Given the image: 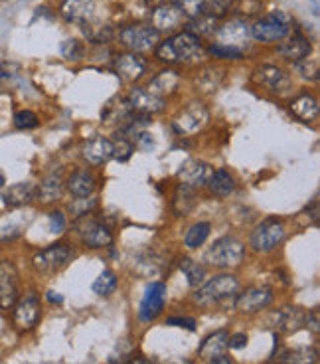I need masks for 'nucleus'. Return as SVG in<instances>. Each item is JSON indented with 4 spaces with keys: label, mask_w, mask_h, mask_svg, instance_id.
<instances>
[{
    "label": "nucleus",
    "mask_w": 320,
    "mask_h": 364,
    "mask_svg": "<svg viewBox=\"0 0 320 364\" xmlns=\"http://www.w3.org/2000/svg\"><path fill=\"white\" fill-rule=\"evenodd\" d=\"M202 55H206V46L202 38L184 28L176 34H170L166 40H160V44L155 48L156 60L168 65L196 64L200 62Z\"/></svg>",
    "instance_id": "nucleus-1"
},
{
    "label": "nucleus",
    "mask_w": 320,
    "mask_h": 364,
    "mask_svg": "<svg viewBox=\"0 0 320 364\" xmlns=\"http://www.w3.org/2000/svg\"><path fill=\"white\" fill-rule=\"evenodd\" d=\"M239 293V279L231 273H221L211 277L208 283H202L200 287L194 293V303L200 307H216V305H224L233 297H238Z\"/></svg>",
    "instance_id": "nucleus-2"
},
{
    "label": "nucleus",
    "mask_w": 320,
    "mask_h": 364,
    "mask_svg": "<svg viewBox=\"0 0 320 364\" xmlns=\"http://www.w3.org/2000/svg\"><path fill=\"white\" fill-rule=\"evenodd\" d=\"M245 257V244L233 236H224L216 240L204 255V262L216 269H231L238 267Z\"/></svg>",
    "instance_id": "nucleus-3"
},
{
    "label": "nucleus",
    "mask_w": 320,
    "mask_h": 364,
    "mask_svg": "<svg viewBox=\"0 0 320 364\" xmlns=\"http://www.w3.org/2000/svg\"><path fill=\"white\" fill-rule=\"evenodd\" d=\"M115 38L127 52H133V54L155 52L156 46L160 44V34L145 22H135V24L123 26Z\"/></svg>",
    "instance_id": "nucleus-4"
},
{
    "label": "nucleus",
    "mask_w": 320,
    "mask_h": 364,
    "mask_svg": "<svg viewBox=\"0 0 320 364\" xmlns=\"http://www.w3.org/2000/svg\"><path fill=\"white\" fill-rule=\"evenodd\" d=\"M251 42H253L251 24L245 18H238V16L220 22V26L214 34V44L238 50L241 54H245V50L251 46Z\"/></svg>",
    "instance_id": "nucleus-5"
},
{
    "label": "nucleus",
    "mask_w": 320,
    "mask_h": 364,
    "mask_svg": "<svg viewBox=\"0 0 320 364\" xmlns=\"http://www.w3.org/2000/svg\"><path fill=\"white\" fill-rule=\"evenodd\" d=\"M291 34V22L281 12H271L251 24V38L259 44H279Z\"/></svg>",
    "instance_id": "nucleus-6"
},
{
    "label": "nucleus",
    "mask_w": 320,
    "mask_h": 364,
    "mask_svg": "<svg viewBox=\"0 0 320 364\" xmlns=\"http://www.w3.org/2000/svg\"><path fill=\"white\" fill-rule=\"evenodd\" d=\"M287 237L285 224L279 218H267L259 222L249 237V247L257 254H271Z\"/></svg>",
    "instance_id": "nucleus-7"
},
{
    "label": "nucleus",
    "mask_w": 320,
    "mask_h": 364,
    "mask_svg": "<svg viewBox=\"0 0 320 364\" xmlns=\"http://www.w3.org/2000/svg\"><path fill=\"white\" fill-rule=\"evenodd\" d=\"M251 82L255 83L257 87H263L277 95H287L293 90V80H291L289 72H285L283 68L273 64L257 65L251 73Z\"/></svg>",
    "instance_id": "nucleus-8"
},
{
    "label": "nucleus",
    "mask_w": 320,
    "mask_h": 364,
    "mask_svg": "<svg viewBox=\"0 0 320 364\" xmlns=\"http://www.w3.org/2000/svg\"><path fill=\"white\" fill-rule=\"evenodd\" d=\"M174 4L182 10L186 20L206 18V16L221 20L231 12L233 0H176Z\"/></svg>",
    "instance_id": "nucleus-9"
},
{
    "label": "nucleus",
    "mask_w": 320,
    "mask_h": 364,
    "mask_svg": "<svg viewBox=\"0 0 320 364\" xmlns=\"http://www.w3.org/2000/svg\"><path fill=\"white\" fill-rule=\"evenodd\" d=\"M77 234H79L83 246L89 250H101V247H109L113 244V230L103 220L95 218L92 214L83 216L77 222Z\"/></svg>",
    "instance_id": "nucleus-10"
},
{
    "label": "nucleus",
    "mask_w": 320,
    "mask_h": 364,
    "mask_svg": "<svg viewBox=\"0 0 320 364\" xmlns=\"http://www.w3.org/2000/svg\"><path fill=\"white\" fill-rule=\"evenodd\" d=\"M72 257H74V252L67 244H52V246L44 247L38 254H34L32 265L38 273L52 275V273L62 272L65 265L72 262Z\"/></svg>",
    "instance_id": "nucleus-11"
},
{
    "label": "nucleus",
    "mask_w": 320,
    "mask_h": 364,
    "mask_svg": "<svg viewBox=\"0 0 320 364\" xmlns=\"http://www.w3.org/2000/svg\"><path fill=\"white\" fill-rule=\"evenodd\" d=\"M150 26L155 28L158 34H176L178 30H182L186 24L182 10L178 9L174 2H160L155 4L150 10Z\"/></svg>",
    "instance_id": "nucleus-12"
},
{
    "label": "nucleus",
    "mask_w": 320,
    "mask_h": 364,
    "mask_svg": "<svg viewBox=\"0 0 320 364\" xmlns=\"http://www.w3.org/2000/svg\"><path fill=\"white\" fill-rule=\"evenodd\" d=\"M208 121H210V111H208V107L202 101H190L178 113V117L174 119V127H176V131L180 135L190 136L200 133L202 129L208 125Z\"/></svg>",
    "instance_id": "nucleus-13"
},
{
    "label": "nucleus",
    "mask_w": 320,
    "mask_h": 364,
    "mask_svg": "<svg viewBox=\"0 0 320 364\" xmlns=\"http://www.w3.org/2000/svg\"><path fill=\"white\" fill-rule=\"evenodd\" d=\"M12 321H14V327L18 328L20 333H28L36 327L42 317V301L38 297L36 293H28L22 299L16 301V305L12 307Z\"/></svg>",
    "instance_id": "nucleus-14"
},
{
    "label": "nucleus",
    "mask_w": 320,
    "mask_h": 364,
    "mask_svg": "<svg viewBox=\"0 0 320 364\" xmlns=\"http://www.w3.org/2000/svg\"><path fill=\"white\" fill-rule=\"evenodd\" d=\"M113 72L119 75L121 82L137 83L148 72V60L143 54L121 52L113 60Z\"/></svg>",
    "instance_id": "nucleus-15"
},
{
    "label": "nucleus",
    "mask_w": 320,
    "mask_h": 364,
    "mask_svg": "<svg viewBox=\"0 0 320 364\" xmlns=\"http://www.w3.org/2000/svg\"><path fill=\"white\" fill-rule=\"evenodd\" d=\"M20 297V279L16 265L2 259L0 262V311H9Z\"/></svg>",
    "instance_id": "nucleus-16"
},
{
    "label": "nucleus",
    "mask_w": 320,
    "mask_h": 364,
    "mask_svg": "<svg viewBox=\"0 0 320 364\" xmlns=\"http://www.w3.org/2000/svg\"><path fill=\"white\" fill-rule=\"evenodd\" d=\"M125 103L133 113H140V115H148V117L158 115L166 109V100L150 93L147 87H133L128 91Z\"/></svg>",
    "instance_id": "nucleus-17"
},
{
    "label": "nucleus",
    "mask_w": 320,
    "mask_h": 364,
    "mask_svg": "<svg viewBox=\"0 0 320 364\" xmlns=\"http://www.w3.org/2000/svg\"><path fill=\"white\" fill-rule=\"evenodd\" d=\"M166 303V285L162 282H153L145 291V297L138 307V317L145 323H150L158 318V315L165 311Z\"/></svg>",
    "instance_id": "nucleus-18"
},
{
    "label": "nucleus",
    "mask_w": 320,
    "mask_h": 364,
    "mask_svg": "<svg viewBox=\"0 0 320 364\" xmlns=\"http://www.w3.org/2000/svg\"><path fill=\"white\" fill-rule=\"evenodd\" d=\"M64 171L62 168H54L42 178V182L36 186V200L42 206H52L62 198L64 194Z\"/></svg>",
    "instance_id": "nucleus-19"
},
{
    "label": "nucleus",
    "mask_w": 320,
    "mask_h": 364,
    "mask_svg": "<svg viewBox=\"0 0 320 364\" xmlns=\"http://www.w3.org/2000/svg\"><path fill=\"white\" fill-rule=\"evenodd\" d=\"M277 54L281 55L287 62H301L304 58H309L312 54V42L307 36H302L301 32L297 34H289V36L281 40L277 44Z\"/></svg>",
    "instance_id": "nucleus-20"
},
{
    "label": "nucleus",
    "mask_w": 320,
    "mask_h": 364,
    "mask_svg": "<svg viewBox=\"0 0 320 364\" xmlns=\"http://www.w3.org/2000/svg\"><path fill=\"white\" fill-rule=\"evenodd\" d=\"M273 303V291L269 287H249L243 293H238L236 307L241 313H259Z\"/></svg>",
    "instance_id": "nucleus-21"
},
{
    "label": "nucleus",
    "mask_w": 320,
    "mask_h": 364,
    "mask_svg": "<svg viewBox=\"0 0 320 364\" xmlns=\"http://www.w3.org/2000/svg\"><path fill=\"white\" fill-rule=\"evenodd\" d=\"M211 173H214V168L208 163H204V161H188L180 168V173H178V181L184 186H188L192 191H198V188L208 186Z\"/></svg>",
    "instance_id": "nucleus-22"
},
{
    "label": "nucleus",
    "mask_w": 320,
    "mask_h": 364,
    "mask_svg": "<svg viewBox=\"0 0 320 364\" xmlns=\"http://www.w3.org/2000/svg\"><path fill=\"white\" fill-rule=\"evenodd\" d=\"M83 161L92 166H101L113 159V141L107 136H93L82 146Z\"/></svg>",
    "instance_id": "nucleus-23"
},
{
    "label": "nucleus",
    "mask_w": 320,
    "mask_h": 364,
    "mask_svg": "<svg viewBox=\"0 0 320 364\" xmlns=\"http://www.w3.org/2000/svg\"><path fill=\"white\" fill-rule=\"evenodd\" d=\"M34 200H36V184L34 182H16V184H10L9 188L2 192V204L6 208H22Z\"/></svg>",
    "instance_id": "nucleus-24"
},
{
    "label": "nucleus",
    "mask_w": 320,
    "mask_h": 364,
    "mask_svg": "<svg viewBox=\"0 0 320 364\" xmlns=\"http://www.w3.org/2000/svg\"><path fill=\"white\" fill-rule=\"evenodd\" d=\"M180 83H182V75L176 72V70L166 68V70H162V72L156 73L155 77L148 82L147 90L150 91V93L158 95V97L166 100V97H170V95H174V93L178 91Z\"/></svg>",
    "instance_id": "nucleus-25"
},
{
    "label": "nucleus",
    "mask_w": 320,
    "mask_h": 364,
    "mask_svg": "<svg viewBox=\"0 0 320 364\" xmlns=\"http://www.w3.org/2000/svg\"><path fill=\"white\" fill-rule=\"evenodd\" d=\"M65 188L74 198H87L97 191V178L89 171H74L65 181Z\"/></svg>",
    "instance_id": "nucleus-26"
},
{
    "label": "nucleus",
    "mask_w": 320,
    "mask_h": 364,
    "mask_svg": "<svg viewBox=\"0 0 320 364\" xmlns=\"http://www.w3.org/2000/svg\"><path fill=\"white\" fill-rule=\"evenodd\" d=\"M226 80V68L221 65H206L194 77V85L200 93H214L221 87Z\"/></svg>",
    "instance_id": "nucleus-27"
},
{
    "label": "nucleus",
    "mask_w": 320,
    "mask_h": 364,
    "mask_svg": "<svg viewBox=\"0 0 320 364\" xmlns=\"http://www.w3.org/2000/svg\"><path fill=\"white\" fill-rule=\"evenodd\" d=\"M60 12L67 22L72 24H89V22H95L93 20V9L89 2L85 0H64L62 6H60Z\"/></svg>",
    "instance_id": "nucleus-28"
},
{
    "label": "nucleus",
    "mask_w": 320,
    "mask_h": 364,
    "mask_svg": "<svg viewBox=\"0 0 320 364\" xmlns=\"http://www.w3.org/2000/svg\"><path fill=\"white\" fill-rule=\"evenodd\" d=\"M166 262L165 255L158 254L155 250H145L137 255L135 259V272L143 277H155V275H160L165 272Z\"/></svg>",
    "instance_id": "nucleus-29"
},
{
    "label": "nucleus",
    "mask_w": 320,
    "mask_h": 364,
    "mask_svg": "<svg viewBox=\"0 0 320 364\" xmlns=\"http://www.w3.org/2000/svg\"><path fill=\"white\" fill-rule=\"evenodd\" d=\"M291 111H293L294 117H299L304 123H314L319 119L320 105L316 95L312 93H301L291 101Z\"/></svg>",
    "instance_id": "nucleus-30"
},
{
    "label": "nucleus",
    "mask_w": 320,
    "mask_h": 364,
    "mask_svg": "<svg viewBox=\"0 0 320 364\" xmlns=\"http://www.w3.org/2000/svg\"><path fill=\"white\" fill-rule=\"evenodd\" d=\"M229 333L226 328L221 331H216L208 337L202 341V345L198 346V355L204 358V360H214L216 356L226 355V348H228Z\"/></svg>",
    "instance_id": "nucleus-31"
},
{
    "label": "nucleus",
    "mask_w": 320,
    "mask_h": 364,
    "mask_svg": "<svg viewBox=\"0 0 320 364\" xmlns=\"http://www.w3.org/2000/svg\"><path fill=\"white\" fill-rule=\"evenodd\" d=\"M208 191L216 198H228L236 191V178L226 168H218L211 173L210 181H208Z\"/></svg>",
    "instance_id": "nucleus-32"
},
{
    "label": "nucleus",
    "mask_w": 320,
    "mask_h": 364,
    "mask_svg": "<svg viewBox=\"0 0 320 364\" xmlns=\"http://www.w3.org/2000/svg\"><path fill=\"white\" fill-rule=\"evenodd\" d=\"M307 313L301 307H283L277 313V327L281 333H294L304 325Z\"/></svg>",
    "instance_id": "nucleus-33"
},
{
    "label": "nucleus",
    "mask_w": 320,
    "mask_h": 364,
    "mask_svg": "<svg viewBox=\"0 0 320 364\" xmlns=\"http://www.w3.org/2000/svg\"><path fill=\"white\" fill-rule=\"evenodd\" d=\"M196 206V191L178 182L172 196V210L176 216H188Z\"/></svg>",
    "instance_id": "nucleus-34"
},
{
    "label": "nucleus",
    "mask_w": 320,
    "mask_h": 364,
    "mask_svg": "<svg viewBox=\"0 0 320 364\" xmlns=\"http://www.w3.org/2000/svg\"><path fill=\"white\" fill-rule=\"evenodd\" d=\"M210 222H196L194 226L188 228V232L184 236V246L188 250H198V247L206 244V240L210 236Z\"/></svg>",
    "instance_id": "nucleus-35"
},
{
    "label": "nucleus",
    "mask_w": 320,
    "mask_h": 364,
    "mask_svg": "<svg viewBox=\"0 0 320 364\" xmlns=\"http://www.w3.org/2000/svg\"><path fill=\"white\" fill-rule=\"evenodd\" d=\"M220 18H214V16H206V18H196V20H186L184 24V30L192 32L198 38H206V36H214L216 30L220 26Z\"/></svg>",
    "instance_id": "nucleus-36"
},
{
    "label": "nucleus",
    "mask_w": 320,
    "mask_h": 364,
    "mask_svg": "<svg viewBox=\"0 0 320 364\" xmlns=\"http://www.w3.org/2000/svg\"><path fill=\"white\" fill-rule=\"evenodd\" d=\"M281 360H283V364H316L319 353L311 346H299V348L283 353Z\"/></svg>",
    "instance_id": "nucleus-37"
},
{
    "label": "nucleus",
    "mask_w": 320,
    "mask_h": 364,
    "mask_svg": "<svg viewBox=\"0 0 320 364\" xmlns=\"http://www.w3.org/2000/svg\"><path fill=\"white\" fill-rule=\"evenodd\" d=\"M180 269L186 275V282L190 287H200L202 283L206 282V267L198 262H194V259H182L180 262Z\"/></svg>",
    "instance_id": "nucleus-38"
},
{
    "label": "nucleus",
    "mask_w": 320,
    "mask_h": 364,
    "mask_svg": "<svg viewBox=\"0 0 320 364\" xmlns=\"http://www.w3.org/2000/svg\"><path fill=\"white\" fill-rule=\"evenodd\" d=\"M293 70L297 72V75L301 77L302 82L316 83L319 82V60L316 58H304L301 62H294Z\"/></svg>",
    "instance_id": "nucleus-39"
},
{
    "label": "nucleus",
    "mask_w": 320,
    "mask_h": 364,
    "mask_svg": "<svg viewBox=\"0 0 320 364\" xmlns=\"http://www.w3.org/2000/svg\"><path fill=\"white\" fill-rule=\"evenodd\" d=\"M60 52H62V58L67 60V62H79V60L85 58V46H83L82 40L67 38L60 48Z\"/></svg>",
    "instance_id": "nucleus-40"
},
{
    "label": "nucleus",
    "mask_w": 320,
    "mask_h": 364,
    "mask_svg": "<svg viewBox=\"0 0 320 364\" xmlns=\"http://www.w3.org/2000/svg\"><path fill=\"white\" fill-rule=\"evenodd\" d=\"M117 275L111 272V269H105L101 272V275L93 282V291L97 295H111V293L117 289Z\"/></svg>",
    "instance_id": "nucleus-41"
},
{
    "label": "nucleus",
    "mask_w": 320,
    "mask_h": 364,
    "mask_svg": "<svg viewBox=\"0 0 320 364\" xmlns=\"http://www.w3.org/2000/svg\"><path fill=\"white\" fill-rule=\"evenodd\" d=\"M12 123H14V127L18 129V131H32V129H36L40 125V119H38L34 111L22 109L14 113Z\"/></svg>",
    "instance_id": "nucleus-42"
},
{
    "label": "nucleus",
    "mask_w": 320,
    "mask_h": 364,
    "mask_svg": "<svg viewBox=\"0 0 320 364\" xmlns=\"http://www.w3.org/2000/svg\"><path fill=\"white\" fill-rule=\"evenodd\" d=\"M95 208H97V198H89V196L87 198H74V202H70V206H67V210L77 218L92 214Z\"/></svg>",
    "instance_id": "nucleus-43"
},
{
    "label": "nucleus",
    "mask_w": 320,
    "mask_h": 364,
    "mask_svg": "<svg viewBox=\"0 0 320 364\" xmlns=\"http://www.w3.org/2000/svg\"><path fill=\"white\" fill-rule=\"evenodd\" d=\"M133 153H135V143H131L125 136H119L113 143V159H117L119 163H127Z\"/></svg>",
    "instance_id": "nucleus-44"
},
{
    "label": "nucleus",
    "mask_w": 320,
    "mask_h": 364,
    "mask_svg": "<svg viewBox=\"0 0 320 364\" xmlns=\"http://www.w3.org/2000/svg\"><path fill=\"white\" fill-rule=\"evenodd\" d=\"M206 54L216 58V60H241L243 54L238 50H231V48H224V46L210 44L206 48Z\"/></svg>",
    "instance_id": "nucleus-45"
},
{
    "label": "nucleus",
    "mask_w": 320,
    "mask_h": 364,
    "mask_svg": "<svg viewBox=\"0 0 320 364\" xmlns=\"http://www.w3.org/2000/svg\"><path fill=\"white\" fill-rule=\"evenodd\" d=\"M65 226H67V222H65L64 212H60V210L50 212V232L52 234H64Z\"/></svg>",
    "instance_id": "nucleus-46"
},
{
    "label": "nucleus",
    "mask_w": 320,
    "mask_h": 364,
    "mask_svg": "<svg viewBox=\"0 0 320 364\" xmlns=\"http://www.w3.org/2000/svg\"><path fill=\"white\" fill-rule=\"evenodd\" d=\"M166 325L168 327H180L188 328V331H196V321L190 317H170L166 318Z\"/></svg>",
    "instance_id": "nucleus-47"
},
{
    "label": "nucleus",
    "mask_w": 320,
    "mask_h": 364,
    "mask_svg": "<svg viewBox=\"0 0 320 364\" xmlns=\"http://www.w3.org/2000/svg\"><path fill=\"white\" fill-rule=\"evenodd\" d=\"M247 335L243 333H236V335H229V341H228V348H233V350H239V348H243L247 346Z\"/></svg>",
    "instance_id": "nucleus-48"
},
{
    "label": "nucleus",
    "mask_w": 320,
    "mask_h": 364,
    "mask_svg": "<svg viewBox=\"0 0 320 364\" xmlns=\"http://www.w3.org/2000/svg\"><path fill=\"white\" fill-rule=\"evenodd\" d=\"M304 325H309V328L312 327L314 333H319V311H312V315H307V318H304Z\"/></svg>",
    "instance_id": "nucleus-49"
},
{
    "label": "nucleus",
    "mask_w": 320,
    "mask_h": 364,
    "mask_svg": "<svg viewBox=\"0 0 320 364\" xmlns=\"http://www.w3.org/2000/svg\"><path fill=\"white\" fill-rule=\"evenodd\" d=\"M125 364H155L150 358H145V356H137V358H131Z\"/></svg>",
    "instance_id": "nucleus-50"
},
{
    "label": "nucleus",
    "mask_w": 320,
    "mask_h": 364,
    "mask_svg": "<svg viewBox=\"0 0 320 364\" xmlns=\"http://www.w3.org/2000/svg\"><path fill=\"white\" fill-rule=\"evenodd\" d=\"M211 364H233L231 363V358L226 355H220V356H216L214 360H211Z\"/></svg>",
    "instance_id": "nucleus-51"
},
{
    "label": "nucleus",
    "mask_w": 320,
    "mask_h": 364,
    "mask_svg": "<svg viewBox=\"0 0 320 364\" xmlns=\"http://www.w3.org/2000/svg\"><path fill=\"white\" fill-rule=\"evenodd\" d=\"M46 299L52 301V303H62V301H64V297H62V295H55V291H48Z\"/></svg>",
    "instance_id": "nucleus-52"
},
{
    "label": "nucleus",
    "mask_w": 320,
    "mask_h": 364,
    "mask_svg": "<svg viewBox=\"0 0 320 364\" xmlns=\"http://www.w3.org/2000/svg\"><path fill=\"white\" fill-rule=\"evenodd\" d=\"M168 364H194L192 360H188V358H178V360H172V363Z\"/></svg>",
    "instance_id": "nucleus-53"
},
{
    "label": "nucleus",
    "mask_w": 320,
    "mask_h": 364,
    "mask_svg": "<svg viewBox=\"0 0 320 364\" xmlns=\"http://www.w3.org/2000/svg\"><path fill=\"white\" fill-rule=\"evenodd\" d=\"M4 184H6V176H4V173L0 171V191L4 188Z\"/></svg>",
    "instance_id": "nucleus-54"
}]
</instances>
